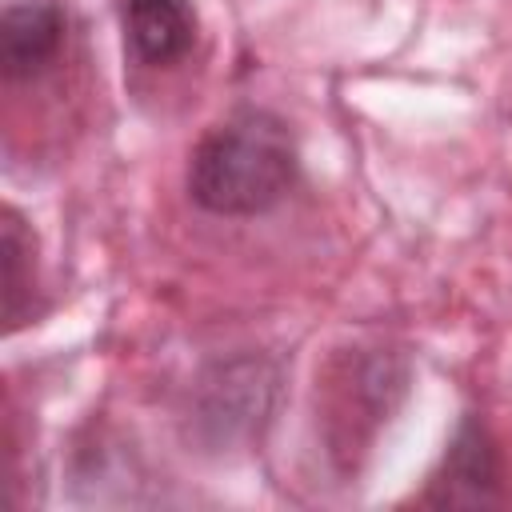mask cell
I'll list each match as a JSON object with an SVG mask.
<instances>
[{
	"label": "cell",
	"instance_id": "3957f363",
	"mask_svg": "<svg viewBox=\"0 0 512 512\" xmlns=\"http://www.w3.org/2000/svg\"><path fill=\"white\" fill-rule=\"evenodd\" d=\"M124 44L136 64H176L196 40V12L188 0H124L120 4Z\"/></svg>",
	"mask_w": 512,
	"mask_h": 512
},
{
	"label": "cell",
	"instance_id": "7a4b0ae2",
	"mask_svg": "<svg viewBox=\"0 0 512 512\" xmlns=\"http://www.w3.org/2000/svg\"><path fill=\"white\" fill-rule=\"evenodd\" d=\"M64 12L52 0H20L0 16V72L4 80H32L64 44Z\"/></svg>",
	"mask_w": 512,
	"mask_h": 512
},
{
	"label": "cell",
	"instance_id": "277c9868",
	"mask_svg": "<svg viewBox=\"0 0 512 512\" xmlns=\"http://www.w3.org/2000/svg\"><path fill=\"white\" fill-rule=\"evenodd\" d=\"M496 480H500V468H496L488 432L476 420H464L444 456V472L432 476L428 500L432 504H488L496 500Z\"/></svg>",
	"mask_w": 512,
	"mask_h": 512
},
{
	"label": "cell",
	"instance_id": "5b68a950",
	"mask_svg": "<svg viewBox=\"0 0 512 512\" xmlns=\"http://www.w3.org/2000/svg\"><path fill=\"white\" fill-rule=\"evenodd\" d=\"M0 252H4V320L8 332H16L28 320L36 292V240L16 208H4L0 216Z\"/></svg>",
	"mask_w": 512,
	"mask_h": 512
},
{
	"label": "cell",
	"instance_id": "6da1fadb",
	"mask_svg": "<svg viewBox=\"0 0 512 512\" xmlns=\"http://www.w3.org/2000/svg\"><path fill=\"white\" fill-rule=\"evenodd\" d=\"M300 172L296 140L276 112L240 108L212 124L188 160V196L212 216H260L276 208Z\"/></svg>",
	"mask_w": 512,
	"mask_h": 512
}]
</instances>
